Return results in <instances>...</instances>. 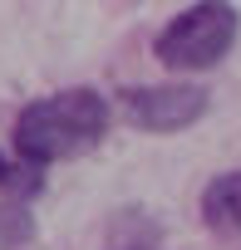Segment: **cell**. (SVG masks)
I'll return each mask as SVG.
<instances>
[{"mask_svg": "<svg viewBox=\"0 0 241 250\" xmlns=\"http://www.w3.org/2000/svg\"><path fill=\"white\" fill-rule=\"evenodd\" d=\"M118 103H123V118L143 133H182L197 118H207L212 93L202 83H143V88H123Z\"/></svg>", "mask_w": 241, "mask_h": 250, "instance_id": "cell-3", "label": "cell"}, {"mask_svg": "<svg viewBox=\"0 0 241 250\" xmlns=\"http://www.w3.org/2000/svg\"><path fill=\"white\" fill-rule=\"evenodd\" d=\"M202 221L217 235H241V172H221L202 191Z\"/></svg>", "mask_w": 241, "mask_h": 250, "instance_id": "cell-4", "label": "cell"}, {"mask_svg": "<svg viewBox=\"0 0 241 250\" xmlns=\"http://www.w3.org/2000/svg\"><path fill=\"white\" fill-rule=\"evenodd\" d=\"M118 250H158V245H143V240H138V245H118Z\"/></svg>", "mask_w": 241, "mask_h": 250, "instance_id": "cell-7", "label": "cell"}, {"mask_svg": "<svg viewBox=\"0 0 241 250\" xmlns=\"http://www.w3.org/2000/svg\"><path fill=\"white\" fill-rule=\"evenodd\" d=\"M108 133V98L98 88H64L25 103L15 118V157L35 167H54L69 157H84Z\"/></svg>", "mask_w": 241, "mask_h": 250, "instance_id": "cell-1", "label": "cell"}, {"mask_svg": "<svg viewBox=\"0 0 241 250\" xmlns=\"http://www.w3.org/2000/svg\"><path fill=\"white\" fill-rule=\"evenodd\" d=\"M35 240V221L25 211V201H10L0 196V250H20Z\"/></svg>", "mask_w": 241, "mask_h": 250, "instance_id": "cell-6", "label": "cell"}, {"mask_svg": "<svg viewBox=\"0 0 241 250\" xmlns=\"http://www.w3.org/2000/svg\"><path fill=\"white\" fill-rule=\"evenodd\" d=\"M40 182H45V167H35V162H25V157H5V152H0V191H5L10 201L35 196Z\"/></svg>", "mask_w": 241, "mask_h": 250, "instance_id": "cell-5", "label": "cell"}, {"mask_svg": "<svg viewBox=\"0 0 241 250\" xmlns=\"http://www.w3.org/2000/svg\"><path fill=\"white\" fill-rule=\"evenodd\" d=\"M236 35H241V15L231 0H197L192 10H182L177 20H168L158 30L153 54H158V64H168L177 74H207L231 54Z\"/></svg>", "mask_w": 241, "mask_h": 250, "instance_id": "cell-2", "label": "cell"}]
</instances>
